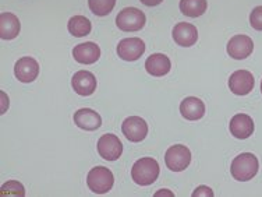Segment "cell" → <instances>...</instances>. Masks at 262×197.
I'll return each instance as SVG.
<instances>
[{"label": "cell", "instance_id": "cell-12", "mask_svg": "<svg viewBox=\"0 0 262 197\" xmlns=\"http://www.w3.org/2000/svg\"><path fill=\"white\" fill-rule=\"evenodd\" d=\"M71 86L78 95L88 96L96 90V78L91 71L80 70L71 78Z\"/></svg>", "mask_w": 262, "mask_h": 197}, {"label": "cell", "instance_id": "cell-20", "mask_svg": "<svg viewBox=\"0 0 262 197\" xmlns=\"http://www.w3.org/2000/svg\"><path fill=\"white\" fill-rule=\"evenodd\" d=\"M69 31L73 36L81 38V36H86L92 30L91 21L88 20L84 15H74L69 20Z\"/></svg>", "mask_w": 262, "mask_h": 197}, {"label": "cell", "instance_id": "cell-22", "mask_svg": "<svg viewBox=\"0 0 262 197\" xmlns=\"http://www.w3.org/2000/svg\"><path fill=\"white\" fill-rule=\"evenodd\" d=\"M88 6L95 15H107L116 6V0H88Z\"/></svg>", "mask_w": 262, "mask_h": 197}, {"label": "cell", "instance_id": "cell-5", "mask_svg": "<svg viewBox=\"0 0 262 197\" xmlns=\"http://www.w3.org/2000/svg\"><path fill=\"white\" fill-rule=\"evenodd\" d=\"M165 162H166V167L170 171H184L191 162V151L186 146H182V144L170 147L165 154Z\"/></svg>", "mask_w": 262, "mask_h": 197}, {"label": "cell", "instance_id": "cell-14", "mask_svg": "<svg viewBox=\"0 0 262 197\" xmlns=\"http://www.w3.org/2000/svg\"><path fill=\"white\" fill-rule=\"evenodd\" d=\"M230 133L236 139L244 140L254 133V121L246 113H237L230 121Z\"/></svg>", "mask_w": 262, "mask_h": 197}, {"label": "cell", "instance_id": "cell-24", "mask_svg": "<svg viewBox=\"0 0 262 197\" xmlns=\"http://www.w3.org/2000/svg\"><path fill=\"white\" fill-rule=\"evenodd\" d=\"M250 24L254 30L262 31V6H258L251 11L250 15Z\"/></svg>", "mask_w": 262, "mask_h": 197}, {"label": "cell", "instance_id": "cell-4", "mask_svg": "<svg viewBox=\"0 0 262 197\" xmlns=\"http://www.w3.org/2000/svg\"><path fill=\"white\" fill-rule=\"evenodd\" d=\"M145 23V14L136 7H126L116 17V26L121 31H126V32L140 31L141 28H144Z\"/></svg>", "mask_w": 262, "mask_h": 197}, {"label": "cell", "instance_id": "cell-8", "mask_svg": "<svg viewBox=\"0 0 262 197\" xmlns=\"http://www.w3.org/2000/svg\"><path fill=\"white\" fill-rule=\"evenodd\" d=\"M121 131L126 136L127 140L133 143H140L148 134V125L140 116H130L121 125Z\"/></svg>", "mask_w": 262, "mask_h": 197}, {"label": "cell", "instance_id": "cell-2", "mask_svg": "<svg viewBox=\"0 0 262 197\" xmlns=\"http://www.w3.org/2000/svg\"><path fill=\"white\" fill-rule=\"evenodd\" d=\"M259 169V162L258 158L251 152H243L238 157L233 160L230 172L233 178L240 182H247L255 176Z\"/></svg>", "mask_w": 262, "mask_h": 197}, {"label": "cell", "instance_id": "cell-15", "mask_svg": "<svg viewBox=\"0 0 262 197\" xmlns=\"http://www.w3.org/2000/svg\"><path fill=\"white\" fill-rule=\"evenodd\" d=\"M74 123L82 130L92 131L102 126V117L94 109L84 108V109H78L74 113Z\"/></svg>", "mask_w": 262, "mask_h": 197}, {"label": "cell", "instance_id": "cell-6", "mask_svg": "<svg viewBox=\"0 0 262 197\" xmlns=\"http://www.w3.org/2000/svg\"><path fill=\"white\" fill-rule=\"evenodd\" d=\"M145 52V44L140 38H124L117 45V56L127 62L138 61Z\"/></svg>", "mask_w": 262, "mask_h": 197}, {"label": "cell", "instance_id": "cell-11", "mask_svg": "<svg viewBox=\"0 0 262 197\" xmlns=\"http://www.w3.org/2000/svg\"><path fill=\"white\" fill-rule=\"evenodd\" d=\"M14 74L21 83H32L39 76V65L34 57H21L14 66Z\"/></svg>", "mask_w": 262, "mask_h": 197}, {"label": "cell", "instance_id": "cell-25", "mask_svg": "<svg viewBox=\"0 0 262 197\" xmlns=\"http://www.w3.org/2000/svg\"><path fill=\"white\" fill-rule=\"evenodd\" d=\"M192 197H213V192H212L211 187L198 186L195 192L192 193Z\"/></svg>", "mask_w": 262, "mask_h": 197}, {"label": "cell", "instance_id": "cell-13", "mask_svg": "<svg viewBox=\"0 0 262 197\" xmlns=\"http://www.w3.org/2000/svg\"><path fill=\"white\" fill-rule=\"evenodd\" d=\"M171 35L177 45L188 48V46L195 45L196 40H198V31H196L195 26H192V24L177 23L176 26L173 27Z\"/></svg>", "mask_w": 262, "mask_h": 197}, {"label": "cell", "instance_id": "cell-27", "mask_svg": "<svg viewBox=\"0 0 262 197\" xmlns=\"http://www.w3.org/2000/svg\"><path fill=\"white\" fill-rule=\"evenodd\" d=\"M166 194H167V196H174V194H173L171 192H166V189H163V192H158L155 196H157V197L158 196H166Z\"/></svg>", "mask_w": 262, "mask_h": 197}, {"label": "cell", "instance_id": "cell-21", "mask_svg": "<svg viewBox=\"0 0 262 197\" xmlns=\"http://www.w3.org/2000/svg\"><path fill=\"white\" fill-rule=\"evenodd\" d=\"M207 0H180V11L187 17H200L207 11Z\"/></svg>", "mask_w": 262, "mask_h": 197}, {"label": "cell", "instance_id": "cell-9", "mask_svg": "<svg viewBox=\"0 0 262 197\" xmlns=\"http://www.w3.org/2000/svg\"><path fill=\"white\" fill-rule=\"evenodd\" d=\"M255 86V78L248 70H237L229 78V88L236 95H247Z\"/></svg>", "mask_w": 262, "mask_h": 197}, {"label": "cell", "instance_id": "cell-10", "mask_svg": "<svg viewBox=\"0 0 262 197\" xmlns=\"http://www.w3.org/2000/svg\"><path fill=\"white\" fill-rule=\"evenodd\" d=\"M227 53L236 61H242L251 55L254 51V42L247 35H234L227 44Z\"/></svg>", "mask_w": 262, "mask_h": 197}, {"label": "cell", "instance_id": "cell-19", "mask_svg": "<svg viewBox=\"0 0 262 197\" xmlns=\"http://www.w3.org/2000/svg\"><path fill=\"white\" fill-rule=\"evenodd\" d=\"M20 20L11 13L0 14V38L2 40H14L20 34Z\"/></svg>", "mask_w": 262, "mask_h": 197}, {"label": "cell", "instance_id": "cell-23", "mask_svg": "<svg viewBox=\"0 0 262 197\" xmlns=\"http://www.w3.org/2000/svg\"><path fill=\"white\" fill-rule=\"evenodd\" d=\"M2 194L3 196H26V190H24V186L18 182H14V181H10V182L5 183L2 186Z\"/></svg>", "mask_w": 262, "mask_h": 197}, {"label": "cell", "instance_id": "cell-16", "mask_svg": "<svg viewBox=\"0 0 262 197\" xmlns=\"http://www.w3.org/2000/svg\"><path fill=\"white\" fill-rule=\"evenodd\" d=\"M99 56H101V49L94 42L80 44L73 49V57L81 65H92L99 59Z\"/></svg>", "mask_w": 262, "mask_h": 197}, {"label": "cell", "instance_id": "cell-1", "mask_svg": "<svg viewBox=\"0 0 262 197\" xmlns=\"http://www.w3.org/2000/svg\"><path fill=\"white\" fill-rule=\"evenodd\" d=\"M159 164L154 158H141L131 168V178L140 186H149L159 176Z\"/></svg>", "mask_w": 262, "mask_h": 197}, {"label": "cell", "instance_id": "cell-7", "mask_svg": "<svg viewBox=\"0 0 262 197\" xmlns=\"http://www.w3.org/2000/svg\"><path fill=\"white\" fill-rule=\"evenodd\" d=\"M98 152L106 161H116L121 157L123 144L115 134H103L98 140Z\"/></svg>", "mask_w": 262, "mask_h": 197}, {"label": "cell", "instance_id": "cell-28", "mask_svg": "<svg viewBox=\"0 0 262 197\" xmlns=\"http://www.w3.org/2000/svg\"><path fill=\"white\" fill-rule=\"evenodd\" d=\"M261 92H262V81H261Z\"/></svg>", "mask_w": 262, "mask_h": 197}, {"label": "cell", "instance_id": "cell-18", "mask_svg": "<svg viewBox=\"0 0 262 197\" xmlns=\"http://www.w3.org/2000/svg\"><path fill=\"white\" fill-rule=\"evenodd\" d=\"M180 113L187 121H198L205 115V105L200 98L188 96L180 104Z\"/></svg>", "mask_w": 262, "mask_h": 197}, {"label": "cell", "instance_id": "cell-26", "mask_svg": "<svg viewBox=\"0 0 262 197\" xmlns=\"http://www.w3.org/2000/svg\"><path fill=\"white\" fill-rule=\"evenodd\" d=\"M140 2H141L142 5L149 6V7H151V6L161 5V3H162V2H163V0H140Z\"/></svg>", "mask_w": 262, "mask_h": 197}, {"label": "cell", "instance_id": "cell-17", "mask_svg": "<svg viewBox=\"0 0 262 197\" xmlns=\"http://www.w3.org/2000/svg\"><path fill=\"white\" fill-rule=\"evenodd\" d=\"M170 59L163 53H154L145 62L146 71L154 77H162L170 71Z\"/></svg>", "mask_w": 262, "mask_h": 197}, {"label": "cell", "instance_id": "cell-3", "mask_svg": "<svg viewBox=\"0 0 262 197\" xmlns=\"http://www.w3.org/2000/svg\"><path fill=\"white\" fill-rule=\"evenodd\" d=\"M115 183V176L111 169L105 167H96L90 171L86 176V185L96 194H105L111 190Z\"/></svg>", "mask_w": 262, "mask_h": 197}]
</instances>
